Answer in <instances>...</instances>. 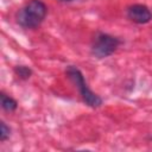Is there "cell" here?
Segmentation results:
<instances>
[{
  "label": "cell",
  "mask_w": 152,
  "mask_h": 152,
  "mask_svg": "<svg viewBox=\"0 0 152 152\" xmlns=\"http://www.w3.org/2000/svg\"><path fill=\"white\" fill-rule=\"evenodd\" d=\"M48 13L46 5L40 0H31L17 13V23L25 28H36Z\"/></svg>",
  "instance_id": "obj_1"
},
{
  "label": "cell",
  "mask_w": 152,
  "mask_h": 152,
  "mask_svg": "<svg viewBox=\"0 0 152 152\" xmlns=\"http://www.w3.org/2000/svg\"><path fill=\"white\" fill-rule=\"evenodd\" d=\"M66 75L71 80V82L77 87V89L80 90V94H81L83 101L86 102V104H88L91 108H97L102 104V99L89 89L82 72L76 66L69 65L66 68Z\"/></svg>",
  "instance_id": "obj_2"
},
{
  "label": "cell",
  "mask_w": 152,
  "mask_h": 152,
  "mask_svg": "<svg viewBox=\"0 0 152 152\" xmlns=\"http://www.w3.org/2000/svg\"><path fill=\"white\" fill-rule=\"evenodd\" d=\"M120 39L107 33H99L91 45V53L96 58H106L114 53L120 45Z\"/></svg>",
  "instance_id": "obj_3"
},
{
  "label": "cell",
  "mask_w": 152,
  "mask_h": 152,
  "mask_svg": "<svg viewBox=\"0 0 152 152\" xmlns=\"http://www.w3.org/2000/svg\"><path fill=\"white\" fill-rule=\"evenodd\" d=\"M127 17L135 24H147L152 20V12L150 8L141 4H135L128 7Z\"/></svg>",
  "instance_id": "obj_4"
},
{
  "label": "cell",
  "mask_w": 152,
  "mask_h": 152,
  "mask_svg": "<svg viewBox=\"0 0 152 152\" xmlns=\"http://www.w3.org/2000/svg\"><path fill=\"white\" fill-rule=\"evenodd\" d=\"M0 97H1V107L6 110V112H14L18 107V103L17 101L11 97V96H7L6 94L1 93L0 94Z\"/></svg>",
  "instance_id": "obj_5"
},
{
  "label": "cell",
  "mask_w": 152,
  "mask_h": 152,
  "mask_svg": "<svg viewBox=\"0 0 152 152\" xmlns=\"http://www.w3.org/2000/svg\"><path fill=\"white\" fill-rule=\"evenodd\" d=\"M14 72L17 74V76L21 80H28L32 75V70L28 66L25 65H18L14 68Z\"/></svg>",
  "instance_id": "obj_6"
},
{
  "label": "cell",
  "mask_w": 152,
  "mask_h": 152,
  "mask_svg": "<svg viewBox=\"0 0 152 152\" xmlns=\"http://www.w3.org/2000/svg\"><path fill=\"white\" fill-rule=\"evenodd\" d=\"M10 134H11V128L4 121H1L0 122V140L5 141L6 139L10 138Z\"/></svg>",
  "instance_id": "obj_7"
},
{
  "label": "cell",
  "mask_w": 152,
  "mask_h": 152,
  "mask_svg": "<svg viewBox=\"0 0 152 152\" xmlns=\"http://www.w3.org/2000/svg\"><path fill=\"white\" fill-rule=\"evenodd\" d=\"M63 1H71V0H63Z\"/></svg>",
  "instance_id": "obj_8"
}]
</instances>
